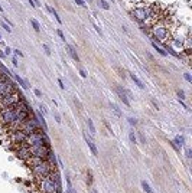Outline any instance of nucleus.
<instances>
[{"label":"nucleus","mask_w":192,"mask_h":193,"mask_svg":"<svg viewBox=\"0 0 192 193\" xmlns=\"http://www.w3.org/2000/svg\"><path fill=\"white\" fill-rule=\"evenodd\" d=\"M36 190L39 193H61L59 173L55 170L48 177L36 180Z\"/></svg>","instance_id":"nucleus-1"},{"label":"nucleus","mask_w":192,"mask_h":193,"mask_svg":"<svg viewBox=\"0 0 192 193\" xmlns=\"http://www.w3.org/2000/svg\"><path fill=\"white\" fill-rule=\"evenodd\" d=\"M29 169H31V173H32V176L35 177V180L48 177L52 172L56 170V167H55L54 164H51V161H48V160H43V161H40L39 164L32 166V167H29Z\"/></svg>","instance_id":"nucleus-2"},{"label":"nucleus","mask_w":192,"mask_h":193,"mask_svg":"<svg viewBox=\"0 0 192 193\" xmlns=\"http://www.w3.org/2000/svg\"><path fill=\"white\" fill-rule=\"evenodd\" d=\"M152 29V35H153V39L157 40V42H162V43H166L168 39L170 38V30H169V26L163 22V20H159L153 23L150 26Z\"/></svg>","instance_id":"nucleus-3"},{"label":"nucleus","mask_w":192,"mask_h":193,"mask_svg":"<svg viewBox=\"0 0 192 193\" xmlns=\"http://www.w3.org/2000/svg\"><path fill=\"white\" fill-rule=\"evenodd\" d=\"M25 144L26 146H39V144H43V146H51L49 144V138H48V136H46V133L42 130V128H39L36 131H33V133H31L28 137H26V140H25Z\"/></svg>","instance_id":"nucleus-4"},{"label":"nucleus","mask_w":192,"mask_h":193,"mask_svg":"<svg viewBox=\"0 0 192 193\" xmlns=\"http://www.w3.org/2000/svg\"><path fill=\"white\" fill-rule=\"evenodd\" d=\"M22 98H23V95H22V92H19V89H16L15 92L6 95L4 98L0 100V113H1V111H6L7 108L15 107Z\"/></svg>","instance_id":"nucleus-5"},{"label":"nucleus","mask_w":192,"mask_h":193,"mask_svg":"<svg viewBox=\"0 0 192 193\" xmlns=\"http://www.w3.org/2000/svg\"><path fill=\"white\" fill-rule=\"evenodd\" d=\"M17 88H16V84L6 75H0V100L4 98L6 95L15 92Z\"/></svg>","instance_id":"nucleus-6"},{"label":"nucleus","mask_w":192,"mask_h":193,"mask_svg":"<svg viewBox=\"0 0 192 193\" xmlns=\"http://www.w3.org/2000/svg\"><path fill=\"white\" fill-rule=\"evenodd\" d=\"M149 6H136L130 13L133 16V19H136L139 23H143L149 19Z\"/></svg>","instance_id":"nucleus-7"},{"label":"nucleus","mask_w":192,"mask_h":193,"mask_svg":"<svg viewBox=\"0 0 192 193\" xmlns=\"http://www.w3.org/2000/svg\"><path fill=\"white\" fill-rule=\"evenodd\" d=\"M31 154L36 156L42 160H48L49 154L52 153L51 150V146H43V144H39V146H31Z\"/></svg>","instance_id":"nucleus-8"},{"label":"nucleus","mask_w":192,"mask_h":193,"mask_svg":"<svg viewBox=\"0 0 192 193\" xmlns=\"http://www.w3.org/2000/svg\"><path fill=\"white\" fill-rule=\"evenodd\" d=\"M13 151H15V156H16L19 160H23V161L32 156L31 154L29 146H26L25 143H22V144H15V146H13Z\"/></svg>","instance_id":"nucleus-9"},{"label":"nucleus","mask_w":192,"mask_h":193,"mask_svg":"<svg viewBox=\"0 0 192 193\" xmlns=\"http://www.w3.org/2000/svg\"><path fill=\"white\" fill-rule=\"evenodd\" d=\"M26 134L23 133V131H20V130H16V131H12V133H9L7 134V140L15 146V144H22V143H25V140H26Z\"/></svg>","instance_id":"nucleus-10"},{"label":"nucleus","mask_w":192,"mask_h":193,"mask_svg":"<svg viewBox=\"0 0 192 193\" xmlns=\"http://www.w3.org/2000/svg\"><path fill=\"white\" fill-rule=\"evenodd\" d=\"M114 91L117 92L118 98L123 101V104H124V105H127V107H130V100H129V98H127V95L124 94V88H123V86H118V85H115V86H114Z\"/></svg>","instance_id":"nucleus-11"},{"label":"nucleus","mask_w":192,"mask_h":193,"mask_svg":"<svg viewBox=\"0 0 192 193\" xmlns=\"http://www.w3.org/2000/svg\"><path fill=\"white\" fill-rule=\"evenodd\" d=\"M84 138H85V143H87V146L90 147V150H91V153H93V154H94V156H95V157H97V156H98V150H97V146L94 144V141H93V138H91V137H88L87 134H84Z\"/></svg>","instance_id":"nucleus-12"},{"label":"nucleus","mask_w":192,"mask_h":193,"mask_svg":"<svg viewBox=\"0 0 192 193\" xmlns=\"http://www.w3.org/2000/svg\"><path fill=\"white\" fill-rule=\"evenodd\" d=\"M65 46H67V50H68V53L71 55V58H72L74 61H77V62H79V56H78V53H77V49H75V46H72V45H70V43H67Z\"/></svg>","instance_id":"nucleus-13"},{"label":"nucleus","mask_w":192,"mask_h":193,"mask_svg":"<svg viewBox=\"0 0 192 193\" xmlns=\"http://www.w3.org/2000/svg\"><path fill=\"white\" fill-rule=\"evenodd\" d=\"M13 77H15V79H16V82H17V84H19V85H20V86H22V88H23V89H28V88H29V86H31V85H29V82H28V81H25V79H22V78L19 77V75H17V74H15V75H13Z\"/></svg>","instance_id":"nucleus-14"},{"label":"nucleus","mask_w":192,"mask_h":193,"mask_svg":"<svg viewBox=\"0 0 192 193\" xmlns=\"http://www.w3.org/2000/svg\"><path fill=\"white\" fill-rule=\"evenodd\" d=\"M172 141H173V143H175V144H176L179 149L185 146V138H184V136H176V137H175Z\"/></svg>","instance_id":"nucleus-15"},{"label":"nucleus","mask_w":192,"mask_h":193,"mask_svg":"<svg viewBox=\"0 0 192 193\" xmlns=\"http://www.w3.org/2000/svg\"><path fill=\"white\" fill-rule=\"evenodd\" d=\"M130 78H131V81H133V82H134V84H136V85L140 88V89H145V84H143V82H142L139 78L136 77L134 74H130Z\"/></svg>","instance_id":"nucleus-16"},{"label":"nucleus","mask_w":192,"mask_h":193,"mask_svg":"<svg viewBox=\"0 0 192 193\" xmlns=\"http://www.w3.org/2000/svg\"><path fill=\"white\" fill-rule=\"evenodd\" d=\"M110 108L113 110V113H114V114H115V116H117V117H121V116H123L117 104H114V102H110Z\"/></svg>","instance_id":"nucleus-17"},{"label":"nucleus","mask_w":192,"mask_h":193,"mask_svg":"<svg viewBox=\"0 0 192 193\" xmlns=\"http://www.w3.org/2000/svg\"><path fill=\"white\" fill-rule=\"evenodd\" d=\"M142 187H143V190H145L146 193H154L153 189L150 187V185H149L146 180H142Z\"/></svg>","instance_id":"nucleus-18"},{"label":"nucleus","mask_w":192,"mask_h":193,"mask_svg":"<svg viewBox=\"0 0 192 193\" xmlns=\"http://www.w3.org/2000/svg\"><path fill=\"white\" fill-rule=\"evenodd\" d=\"M152 46H153V49H154V50H157V52H159V53H160L162 56H166V55H168V52H166V50H165L163 48L157 46V45H156L154 42H152Z\"/></svg>","instance_id":"nucleus-19"},{"label":"nucleus","mask_w":192,"mask_h":193,"mask_svg":"<svg viewBox=\"0 0 192 193\" xmlns=\"http://www.w3.org/2000/svg\"><path fill=\"white\" fill-rule=\"evenodd\" d=\"M87 125H88V128H90V133L91 134H95L97 131H95V125H94V122H93V120L91 118H88L87 120Z\"/></svg>","instance_id":"nucleus-20"},{"label":"nucleus","mask_w":192,"mask_h":193,"mask_svg":"<svg viewBox=\"0 0 192 193\" xmlns=\"http://www.w3.org/2000/svg\"><path fill=\"white\" fill-rule=\"evenodd\" d=\"M172 43H173V46H176V48H184V39L173 38L172 39Z\"/></svg>","instance_id":"nucleus-21"},{"label":"nucleus","mask_w":192,"mask_h":193,"mask_svg":"<svg viewBox=\"0 0 192 193\" xmlns=\"http://www.w3.org/2000/svg\"><path fill=\"white\" fill-rule=\"evenodd\" d=\"M98 4H100L101 9H104V10H110V3H109L107 0H98Z\"/></svg>","instance_id":"nucleus-22"},{"label":"nucleus","mask_w":192,"mask_h":193,"mask_svg":"<svg viewBox=\"0 0 192 193\" xmlns=\"http://www.w3.org/2000/svg\"><path fill=\"white\" fill-rule=\"evenodd\" d=\"M31 25H32V28L35 29V32H40V25H39L38 20H35V19H31Z\"/></svg>","instance_id":"nucleus-23"},{"label":"nucleus","mask_w":192,"mask_h":193,"mask_svg":"<svg viewBox=\"0 0 192 193\" xmlns=\"http://www.w3.org/2000/svg\"><path fill=\"white\" fill-rule=\"evenodd\" d=\"M165 48H166V50H168V52H169L170 55H173V56H176V58H179V53H178V52H176V50H175V49H173L172 46H169V45H166Z\"/></svg>","instance_id":"nucleus-24"},{"label":"nucleus","mask_w":192,"mask_h":193,"mask_svg":"<svg viewBox=\"0 0 192 193\" xmlns=\"http://www.w3.org/2000/svg\"><path fill=\"white\" fill-rule=\"evenodd\" d=\"M51 15H52V16H54V17L56 19V22H58L59 25L62 23V20H61V17H59V15H58V12H56L55 9H52V10H51Z\"/></svg>","instance_id":"nucleus-25"},{"label":"nucleus","mask_w":192,"mask_h":193,"mask_svg":"<svg viewBox=\"0 0 192 193\" xmlns=\"http://www.w3.org/2000/svg\"><path fill=\"white\" fill-rule=\"evenodd\" d=\"M87 183H88V186L93 185V173H91V170H87Z\"/></svg>","instance_id":"nucleus-26"},{"label":"nucleus","mask_w":192,"mask_h":193,"mask_svg":"<svg viewBox=\"0 0 192 193\" xmlns=\"http://www.w3.org/2000/svg\"><path fill=\"white\" fill-rule=\"evenodd\" d=\"M137 137H139V140H140V143H142V144H146V137H145V134H143L142 131H139V133H137Z\"/></svg>","instance_id":"nucleus-27"},{"label":"nucleus","mask_w":192,"mask_h":193,"mask_svg":"<svg viewBox=\"0 0 192 193\" xmlns=\"http://www.w3.org/2000/svg\"><path fill=\"white\" fill-rule=\"evenodd\" d=\"M176 94H178V97H179V100H181V101H184V100H185V91H184V89H178V91H176Z\"/></svg>","instance_id":"nucleus-28"},{"label":"nucleus","mask_w":192,"mask_h":193,"mask_svg":"<svg viewBox=\"0 0 192 193\" xmlns=\"http://www.w3.org/2000/svg\"><path fill=\"white\" fill-rule=\"evenodd\" d=\"M129 138H130L131 143H136V141H137V137H136L134 131H130V133H129Z\"/></svg>","instance_id":"nucleus-29"},{"label":"nucleus","mask_w":192,"mask_h":193,"mask_svg":"<svg viewBox=\"0 0 192 193\" xmlns=\"http://www.w3.org/2000/svg\"><path fill=\"white\" fill-rule=\"evenodd\" d=\"M127 121H129V124H130V125H134V127L137 125V120H136V118H133V117H129V118H127Z\"/></svg>","instance_id":"nucleus-30"},{"label":"nucleus","mask_w":192,"mask_h":193,"mask_svg":"<svg viewBox=\"0 0 192 193\" xmlns=\"http://www.w3.org/2000/svg\"><path fill=\"white\" fill-rule=\"evenodd\" d=\"M1 28H3V29H4V30H6L7 33H10V32H12V29H10V26H9L7 23H4V22H1Z\"/></svg>","instance_id":"nucleus-31"},{"label":"nucleus","mask_w":192,"mask_h":193,"mask_svg":"<svg viewBox=\"0 0 192 193\" xmlns=\"http://www.w3.org/2000/svg\"><path fill=\"white\" fill-rule=\"evenodd\" d=\"M42 48H43V50H45V53H46V55L49 56V55H51V49H49V46L43 43V45H42Z\"/></svg>","instance_id":"nucleus-32"},{"label":"nucleus","mask_w":192,"mask_h":193,"mask_svg":"<svg viewBox=\"0 0 192 193\" xmlns=\"http://www.w3.org/2000/svg\"><path fill=\"white\" fill-rule=\"evenodd\" d=\"M39 111H40V113H42L43 116H45V114L48 113V110H46V107H45L43 104H40V105H39Z\"/></svg>","instance_id":"nucleus-33"},{"label":"nucleus","mask_w":192,"mask_h":193,"mask_svg":"<svg viewBox=\"0 0 192 193\" xmlns=\"http://www.w3.org/2000/svg\"><path fill=\"white\" fill-rule=\"evenodd\" d=\"M56 33H58V36H59V38H61L62 40H64V42H65V35H64V32H62L61 29H58V30H56Z\"/></svg>","instance_id":"nucleus-34"},{"label":"nucleus","mask_w":192,"mask_h":193,"mask_svg":"<svg viewBox=\"0 0 192 193\" xmlns=\"http://www.w3.org/2000/svg\"><path fill=\"white\" fill-rule=\"evenodd\" d=\"M75 3H77L78 6H81V7H87V4H85V1L84 0H74Z\"/></svg>","instance_id":"nucleus-35"},{"label":"nucleus","mask_w":192,"mask_h":193,"mask_svg":"<svg viewBox=\"0 0 192 193\" xmlns=\"http://www.w3.org/2000/svg\"><path fill=\"white\" fill-rule=\"evenodd\" d=\"M115 69H117V72H118V75H120V77H121V78H124V77H126V74H124V71H121V69H120L118 66H115Z\"/></svg>","instance_id":"nucleus-36"},{"label":"nucleus","mask_w":192,"mask_h":193,"mask_svg":"<svg viewBox=\"0 0 192 193\" xmlns=\"http://www.w3.org/2000/svg\"><path fill=\"white\" fill-rule=\"evenodd\" d=\"M185 156H186L188 158H191L192 157V150L191 149H186V150H185Z\"/></svg>","instance_id":"nucleus-37"},{"label":"nucleus","mask_w":192,"mask_h":193,"mask_svg":"<svg viewBox=\"0 0 192 193\" xmlns=\"http://www.w3.org/2000/svg\"><path fill=\"white\" fill-rule=\"evenodd\" d=\"M54 117H55V121H56V122H61V121H62V120H61V116H59L58 113H54Z\"/></svg>","instance_id":"nucleus-38"},{"label":"nucleus","mask_w":192,"mask_h":193,"mask_svg":"<svg viewBox=\"0 0 192 193\" xmlns=\"http://www.w3.org/2000/svg\"><path fill=\"white\" fill-rule=\"evenodd\" d=\"M10 53H12V49H10L9 46H6V48H4V55L7 56V55H10Z\"/></svg>","instance_id":"nucleus-39"},{"label":"nucleus","mask_w":192,"mask_h":193,"mask_svg":"<svg viewBox=\"0 0 192 193\" xmlns=\"http://www.w3.org/2000/svg\"><path fill=\"white\" fill-rule=\"evenodd\" d=\"M184 78H185L188 82H192V77L189 75V74H184Z\"/></svg>","instance_id":"nucleus-40"},{"label":"nucleus","mask_w":192,"mask_h":193,"mask_svg":"<svg viewBox=\"0 0 192 193\" xmlns=\"http://www.w3.org/2000/svg\"><path fill=\"white\" fill-rule=\"evenodd\" d=\"M15 55H16V56H20V58L23 56V53H22V50H19V49H15Z\"/></svg>","instance_id":"nucleus-41"},{"label":"nucleus","mask_w":192,"mask_h":193,"mask_svg":"<svg viewBox=\"0 0 192 193\" xmlns=\"http://www.w3.org/2000/svg\"><path fill=\"white\" fill-rule=\"evenodd\" d=\"M58 85H59V88H61V89H65V85H64L62 79H58Z\"/></svg>","instance_id":"nucleus-42"},{"label":"nucleus","mask_w":192,"mask_h":193,"mask_svg":"<svg viewBox=\"0 0 192 193\" xmlns=\"http://www.w3.org/2000/svg\"><path fill=\"white\" fill-rule=\"evenodd\" d=\"M74 104L78 107V110H82V107H81V104H79V101H78L77 98H74Z\"/></svg>","instance_id":"nucleus-43"},{"label":"nucleus","mask_w":192,"mask_h":193,"mask_svg":"<svg viewBox=\"0 0 192 193\" xmlns=\"http://www.w3.org/2000/svg\"><path fill=\"white\" fill-rule=\"evenodd\" d=\"M79 75H81L82 78H87V72H85L84 69H79Z\"/></svg>","instance_id":"nucleus-44"},{"label":"nucleus","mask_w":192,"mask_h":193,"mask_svg":"<svg viewBox=\"0 0 192 193\" xmlns=\"http://www.w3.org/2000/svg\"><path fill=\"white\" fill-rule=\"evenodd\" d=\"M104 125H106V127H107V130H109V131H110V133H111V136H113V131H111V127H110V125H109V122H107V121H104Z\"/></svg>","instance_id":"nucleus-45"},{"label":"nucleus","mask_w":192,"mask_h":193,"mask_svg":"<svg viewBox=\"0 0 192 193\" xmlns=\"http://www.w3.org/2000/svg\"><path fill=\"white\" fill-rule=\"evenodd\" d=\"M3 22H4V23H7L9 26H12V22H10V20L7 19V16H4V20H3Z\"/></svg>","instance_id":"nucleus-46"},{"label":"nucleus","mask_w":192,"mask_h":193,"mask_svg":"<svg viewBox=\"0 0 192 193\" xmlns=\"http://www.w3.org/2000/svg\"><path fill=\"white\" fill-rule=\"evenodd\" d=\"M12 64H13L15 66H17V65H19V62H17V58H13V59H12Z\"/></svg>","instance_id":"nucleus-47"},{"label":"nucleus","mask_w":192,"mask_h":193,"mask_svg":"<svg viewBox=\"0 0 192 193\" xmlns=\"http://www.w3.org/2000/svg\"><path fill=\"white\" fill-rule=\"evenodd\" d=\"M170 146H172V147H173V149H175L176 151H179V147H178V146H176V144H175L173 141H170Z\"/></svg>","instance_id":"nucleus-48"},{"label":"nucleus","mask_w":192,"mask_h":193,"mask_svg":"<svg viewBox=\"0 0 192 193\" xmlns=\"http://www.w3.org/2000/svg\"><path fill=\"white\" fill-rule=\"evenodd\" d=\"M35 95H36V97H42V92H40V89H38V88L35 89Z\"/></svg>","instance_id":"nucleus-49"},{"label":"nucleus","mask_w":192,"mask_h":193,"mask_svg":"<svg viewBox=\"0 0 192 193\" xmlns=\"http://www.w3.org/2000/svg\"><path fill=\"white\" fill-rule=\"evenodd\" d=\"M94 28H95V30L100 33V35H103V32H101V29H100V26H97V25H94Z\"/></svg>","instance_id":"nucleus-50"},{"label":"nucleus","mask_w":192,"mask_h":193,"mask_svg":"<svg viewBox=\"0 0 192 193\" xmlns=\"http://www.w3.org/2000/svg\"><path fill=\"white\" fill-rule=\"evenodd\" d=\"M4 56H6V55H4V52H3V50H1V49H0V58H1V59H3V58H4Z\"/></svg>","instance_id":"nucleus-51"},{"label":"nucleus","mask_w":192,"mask_h":193,"mask_svg":"<svg viewBox=\"0 0 192 193\" xmlns=\"http://www.w3.org/2000/svg\"><path fill=\"white\" fill-rule=\"evenodd\" d=\"M29 3H31V6H33V7H36V4H35V1H33V0H29Z\"/></svg>","instance_id":"nucleus-52"},{"label":"nucleus","mask_w":192,"mask_h":193,"mask_svg":"<svg viewBox=\"0 0 192 193\" xmlns=\"http://www.w3.org/2000/svg\"><path fill=\"white\" fill-rule=\"evenodd\" d=\"M33 1H35V4H36V6H39V4H40V1H39V0H33Z\"/></svg>","instance_id":"nucleus-53"},{"label":"nucleus","mask_w":192,"mask_h":193,"mask_svg":"<svg viewBox=\"0 0 192 193\" xmlns=\"http://www.w3.org/2000/svg\"><path fill=\"white\" fill-rule=\"evenodd\" d=\"M91 193H98V192H97V189H91Z\"/></svg>","instance_id":"nucleus-54"},{"label":"nucleus","mask_w":192,"mask_h":193,"mask_svg":"<svg viewBox=\"0 0 192 193\" xmlns=\"http://www.w3.org/2000/svg\"><path fill=\"white\" fill-rule=\"evenodd\" d=\"M131 1H134V3H140V1H143V0H131Z\"/></svg>","instance_id":"nucleus-55"},{"label":"nucleus","mask_w":192,"mask_h":193,"mask_svg":"<svg viewBox=\"0 0 192 193\" xmlns=\"http://www.w3.org/2000/svg\"><path fill=\"white\" fill-rule=\"evenodd\" d=\"M0 12H3V7H1V4H0Z\"/></svg>","instance_id":"nucleus-56"},{"label":"nucleus","mask_w":192,"mask_h":193,"mask_svg":"<svg viewBox=\"0 0 192 193\" xmlns=\"http://www.w3.org/2000/svg\"><path fill=\"white\" fill-rule=\"evenodd\" d=\"M0 42H1V35H0Z\"/></svg>","instance_id":"nucleus-57"},{"label":"nucleus","mask_w":192,"mask_h":193,"mask_svg":"<svg viewBox=\"0 0 192 193\" xmlns=\"http://www.w3.org/2000/svg\"><path fill=\"white\" fill-rule=\"evenodd\" d=\"M88 1H91V0H88Z\"/></svg>","instance_id":"nucleus-58"},{"label":"nucleus","mask_w":192,"mask_h":193,"mask_svg":"<svg viewBox=\"0 0 192 193\" xmlns=\"http://www.w3.org/2000/svg\"><path fill=\"white\" fill-rule=\"evenodd\" d=\"M111 1H113V0H111Z\"/></svg>","instance_id":"nucleus-59"}]
</instances>
